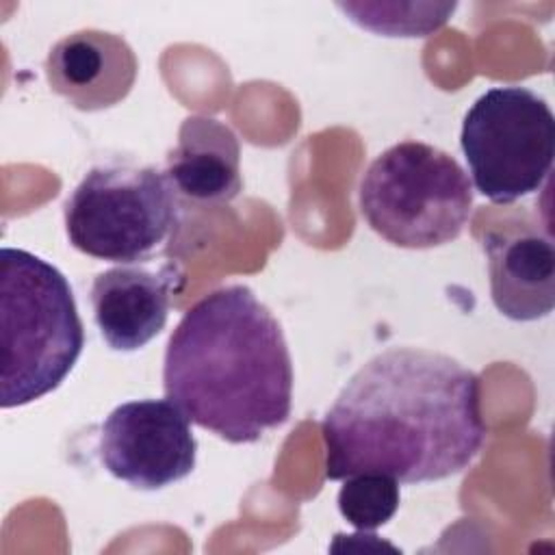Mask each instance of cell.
<instances>
[{"instance_id": "1", "label": "cell", "mask_w": 555, "mask_h": 555, "mask_svg": "<svg viewBox=\"0 0 555 555\" xmlns=\"http://www.w3.org/2000/svg\"><path fill=\"white\" fill-rule=\"evenodd\" d=\"M321 434L332 481L358 473L440 481L468 468L483 447L481 384L447 353L390 347L349 377Z\"/></svg>"}, {"instance_id": "2", "label": "cell", "mask_w": 555, "mask_h": 555, "mask_svg": "<svg viewBox=\"0 0 555 555\" xmlns=\"http://www.w3.org/2000/svg\"><path fill=\"white\" fill-rule=\"evenodd\" d=\"M165 397L191 423L232 442L260 440L293 405V362L282 325L243 284L191 306L169 336Z\"/></svg>"}, {"instance_id": "3", "label": "cell", "mask_w": 555, "mask_h": 555, "mask_svg": "<svg viewBox=\"0 0 555 555\" xmlns=\"http://www.w3.org/2000/svg\"><path fill=\"white\" fill-rule=\"evenodd\" d=\"M0 347L4 410L56 390L85 347L67 278L48 260L17 247L0 251Z\"/></svg>"}, {"instance_id": "4", "label": "cell", "mask_w": 555, "mask_h": 555, "mask_svg": "<svg viewBox=\"0 0 555 555\" xmlns=\"http://www.w3.org/2000/svg\"><path fill=\"white\" fill-rule=\"evenodd\" d=\"M358 202L384 241L431 249L462 234L473 210V186L451 154L423 141H401L369 165Z\"/></svg>"}, {"instance_id": "5", "label": "cell", "mask_w": 555, "mask_h": 555, "mask_svg": "<svg viewBox=\"0 0 555 555\" xmlns=\"http://www.w3.org/2000/svg\"><path fill=\"white\" fill-rule=\"evenodd\" d=\"M69 243L98 260L150 258L178 223L173 186L152 165H98L65 202Z\"/></svg>"}, {"instance_id": "6", "label": "cell", "mask_w": 555, "mask_h": 555, "mask_svg": "<svg viewBox=\"0 0 555 555\" xmlns=\"http://www.w3.org/2000/svg\"><path fill=\"white\" fill-rule=\"evenodd\" d=\"M460 147L475 189L494 204L540 191L555 156V117L527 87H492L466 111Z\"/></svg>"}, {"instance_id": "7", "label": "cell", "mask_w": 555, "mask_h": 555, "mask_svg": "<svg viewBox=\"0 0 555 555\" xmlns=\"http://www.w3.org/2000/svg\"><path fill=\"white\" fill-rule=\"evenodd\" d=\"M100 460L137 490H160L195 468L197 442L186 414L169 399L117 405L100 427Z\"/></svg>"}, {"instance_id": "8", "label": "cell", "mask_w": 555, "mask_h": 555, "mask_svg": "<svg viewBox=\"0 0 555 555\" xmlns=\"http://www.w3.org/2000/svg\"><path fill=\"white\" fill-rule=\"evenodd\" d=\"M43 69L56 95L78 111L93 113L119 104L130 93L139 63L124 37L87 28L59 39Z\"/></svg>"}, {"instance_id": "9", "label": "cell", "mask_w": 555, "mask_h": 555, "mask_svg": "<svg viewBox=\"0 0 555 555\" xmlns=\"http://www.w3.org/2000/svg\"><path fill=\"white\" fill-rule=\"evenodd\" d=\"M490 297L512 321H538L555 308V251L538 228H492L483 236Z\"/></svg>"}, {"instance_id": "10", "label": "cell", "mask_w": 555, "mask_h": 555, "mask_svg": "<svg viewBox=\"0 0 555 555\" xmlns=\"http://www.w3.org/2000/svg\"><path fill=\"white\" fill-rule=\"evenodd\" d=\"M178 278L173 264H163L160 271L113 267L98 273L91 284V306L104 343L115 351H137L160 334Z\"/></svg>"}, {"instance_id": "11", "label": "cell", "mask_w": 555, "mask_h": 555, "mask_svg": "<svg viewBox=\"0 0 555 555\" xmlns=\"http://www.w3.org/2000/svg\"><path fill=\"white\" fill-rule=\"evenodd\" d=\"M165 176L186 199L202 204L232 202L243 189L236 134L215 117H186L178 143L167 156Z\"/></svg>"}, {"instance_id": "12", "label": "cell", "mask_w": 555, "mask_h": 555, "mask_svg": "<svg viewBox=\"0 0 555 555\" xmlns=\"http://www.w3.org/2000/svg\"><path fill=\"white\" fill-rule=\"evenodd\" d=\"M349 20L371 33L384 37H427L438 30L451 13L455 11V2H412V4H366V2H349L338 4Z\"/></svg>"}, {"instance_id": "13", "label": "cell", "mask_w": 555, "mask_h": 555, "mask_svg": "<svg viewBox=\"0 0 555 555\" xmlns=\"http://www.w3.org/2000/svg\"><path fill=\"white\" fill-rule=\"evenodd\" d=\"M399 501V481L382 473L349 475L338 490V512L358 531H373L392 520Z\"/></svg>"}]
</instances>
